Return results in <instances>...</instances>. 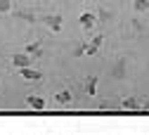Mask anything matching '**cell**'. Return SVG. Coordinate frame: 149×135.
<instances>
[{
    "instance_id": "1",
    "label": "cell",
    "mask_w": 149,
    "mask_h": 135,
    "mask_svg": "<svg viewBox=\"0 0 149 135\" xmlns=\"http://www.w3.org/2000/svg\"><path fill=\"white\" fill-rule=\"evenodd\" d=\"M78 22H81V26H83L85 31H92L95 24H97V17H95V12H83V14L78 17Z\"/></svg>"
},
{
    "instance_id": "2",
    "label": "cell",
    "mask_w": 149,
    "mask_h": 135,
    "mask_svg": "<svg viewBox=\"0 0 149 135\" xmlns=\"http://www.w3.org/2000/svg\"><path fill=\"white\" fill-rule=\"evenodd\" d=\"M12 64H14L17 69H26V66L31 64V55H29V52H17V55H12Z\"/></svg>"
},
{
    "instance_id": "3",
    "label": "cell",
    "mask_w": 149,
    "mask_h": 135,
    "mask_svg": "<svg viewBox=\"0 0 149 135\" xmlns=\"http://www.w3.org/2000/svg\"><path fill=\"white\" fill-rule=\"evenodd\" d=\"M43 22H45L52 31H59V29H62V17H59V14H50V17L43 19Z\"/></svg>"
},
{
    "instance_id": "4",
    "label": "cell",
    "mask_w": 149,
    "mask_h": 135,
    "mask_svg": "<svg viewBox=\"0 0 149 135\" xmlns=\"http://www.w3.org/2000/svg\"><path fill=\"white\" fill-rule=\"evenodd\" d=\"M19 73L24 76V78H29V81H40V78H43V73H40V71L29 69V66H26V69H19Z\"/></svg>"
},
{
    "instance_id": "5",
    "label": "cell",
    "mask_w": 149,
    "mask_h": 135,
    "mask_svg": "<svg viewBox=\"0 0 149 135\" xmlns=\"http://www.w3.org/2000/svg\"><path fill=\"white\" fill-rule=\"evenodd\" d=\"M26 104L33 107V109H43V107H45V100H43V97H36V95H29V97H26Z\"/></svg>"
},
{
    "instance_id": "6",
    "label": "cell",
    "mask_w": 149,
    "mask_h": 135,
    "mask_svg": "<svg viewBox=\"0 0 149 135\" xmlns=\"http://www.w3.org/2000/svg\"><path fill=\"white\" fill-rule=\"evenodd\" d=\"M54 100H57L59 104H66V102H71V92L69 90H62V92H57V97H54Z\"/></svg>"
},
{
    "instance_id": "7",
    "label": "cell",
    "mask_w": 149,
    "mask_h": 135,
    "mask_svg": "<svg viewBox=\"0 0 149 135\" xmlns=\"http://www.w3.org/2000/svg\"><path fill=\"white\" fill-rule=\"evenodd\" d=\"M149 10V0H135V12H147Z\"/></svg>"
},
{
    "instance_id": "8",
    "label": "cell",
    "mask_w": 149,
    "mask_h": 135,
    "mask_svg": "<svg viewBox=\"0 0 149 135\" xmlns=\"http://www.w3.org/2000/svg\"><path fill=\"white\" fill-rule=\"evenodd\" d=\"M123 107H125V109H137L140 102H137L135 97H125V100H123Z\"/></svg>"
},
{
    "instance_id": "9",
    "label": "cell",
    "mask_w": 149,
    "mask_h": 135,
    "mask_svg": "<svg viewBox=\"0 0 149 135\" xmlns=\"http://www.w3.org/2000/svg\"><path fill=\"white\" fill-rule=\"evenodd\" d=\"M10 10H12V0H0V12L5 14V12H10Z\"/></svg>"
},
{
    "instance_id": "10",
    "label": "cell",
    "mask_w": 149,
    "mask_h": 135,
    "mask_svg": "<svg viewBox=\"0 0 149 135\" xmlns=\"http://www.w3.org/2000/svg\"><path fill=\"white\" fill-rule=\"evenodd\" d=\"M95 85H97V78H88V92L95 95Z\"/></svg>"
},
{
    "instance_id": "11",
    "label": "cell",
    "mask_w": 149,
    "mask_h": 135,
    "mask_svg": "<svg viewBox=\"0 0 149 135\" xmlns=\"http://www.w3.org/2000/svg\"><path fill=\"white\" fill-rule=\"evenodd\" d=\"M38 48H40L38 43H31V45H26L24 50H26V52H33V55H36V52H38Z\"/></svg>"
}]
</instances>
